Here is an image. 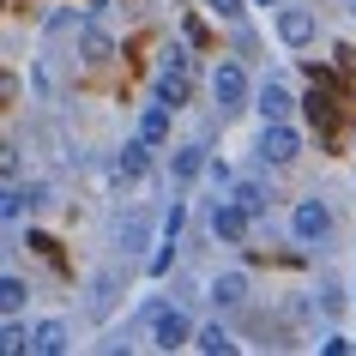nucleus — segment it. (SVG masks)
Wrapping results in <instances>:
<instances>
[{"label": "nucleus", "mask_w": 356, "mask_h": 356, "mask_svg": "<svg viewBox=\"0 0 356 356\" xmlns=\"http://www.w3.org/2000/svg\"><path fill=\"white\" fill-rule=\"evenodd\" d=\"M290 236H296V242H326V236H332V206H326V200H302L296 211H290Z\"/></svg>", "instance_id": "f257e3e1"}, {"label": "nucleus", "mask_w": 356, "mask_h": 356, "mask_svg": "<svg viewBox=\"0 0 356 356\" xmlns=\"http://www.w3.org/2000/svg\"><path fill=\"white\" fill-rule=\"evenodd\" d=\"M211 97H218V109H224V115H236V109H248V103H254V97H248V73L236 67V60L211 67Z\"/></svg>", "instance_id": "f03ea898"}, {"label": "nucleus", "mask_w": 356, "mask_h": 356, "mask_svg": "<svg viewBox=\"0 0 356 356\" xmlns=\"http://www.w3.org/2000/svg\"><path fill=\"white\" fill-rule=\"evenodd\" d=\"M193 332H200V326H193L181 308H157V320H151V344H157V350H181V344H193Z\"/></svg>", "instance_id": "7ed1b4c3"}, {"label": "nucleus", "mask_w": 356, "mask_h": 356, "mask_svg": "<svg viewBox=\"0 0 356 356\" xmlns=\"http://www.w3.org/2000/svg\"><path fill=\"white\" fill-rule=\"evenodd\" d=\"M296 151H302V139H296L290 121H266V139H260V157H266V163H290Z\"/></svg>", "instance_id": "20e7f679"}, {"label": "nucleus", "mask_w": 356, "mask_h": 356, "mask_svg": "<svg viewBox=\"0 0 356 356\" xmlns=\"http://www.w3.org/2000/svg\"><path fill=\"white\" fill-rule=\"evenodd\" d=\"M254 109H260L266 121H290V109H296V97H290V85H278V79H266L260 91H254Z\"/></svg>", "instance_id": "39448f33"}, {"label": "nucleus", "mask_w": 356, "mask_h": 356, "mask_svg": "<svg viewBox=\"0 0 356 356\" xmlns=\"http://www.w3.org/2000/svg\"><path fill=\"white\" fill-rule=\"evenodd\" d=\"M248 218H254L248 206H229L224 200V206L211 211V236H218V242H248Z\"/></svg>", "instance_id": "423d86ee"}, {"label": "nucleus", "mask_w": 356, "mask_h": 356, "mask_svg": "<svg viewBox=\"0 0 356 356\" xmlns=\"http://www.w3.org/2000/svg\"><path fill=\"white\" fill-rule=\"evenodd\" d=\"M278 37L290 42V49H308V42H314V19H308L302 6H284L278 13Z\"/></svg>", "instance_id": "0eeeda50"}, {"label": "nucleus", "mask_w": 356, "mask_h": 356, "mask_svg": "<svg viewBox=\"0 0 356 356\" xmlns=\"http://www.w3.org/2000/svg\"><path fill=\"white\" fill-rule=\"evenodd\" d=\"M139 139H145V145H169V103L139 109Z\"/></svg>", "instance_id": "6e6552de"}, {"label": "nucleus", "mask_w": 356, "mask_h": 356, "mask_svg": "<svg viewBox=\"0 0 356 356\" xmlns=\"http://www.w3.org/2000/svg\"><path fill=\"white\" fill-rule=\"evenodd\" d=\"M157 103H169V109H181V103H188V67H175V60H169V73L157 79Z\"/></svg>", "instance_id": "1a4fd4ad"}, {"label": "nucleus", "mask_w": 356, "mask_h": 356, "mask_svg": "<svg viewBox=\"0 0 356 356\" xmlns=\"http://www.w3.org/2000/svg\"><path fill=\"white\" fill-rule=\"evenodd\" d=\"M31 350H42V356H60V350H67V326H60V320H42L37 332H31Z\"/></svg>", "instance_id": "9d476101"}, {"label": "nucleus", "mask_w": 356, "mask_h": 356, "mask_svg": "<svg viewBox=\"0 0 356 356\" xmlns=\"http://www.w3.org/2000/svg\"><path fill=\"white\" fill-rule=\"evenodd\" d=\"M242 296H248V278H242V272H224V278H211V302H218V308H236Z\"/></svg>", "instance_id": "9b49d317"}, {"label": "nucleus", "mask_w": 356, "mask_h": 356, "mask_svg": "<svg viewBox=\"0 0 356 356\" xmlns=\"http://www.w3.org/2000/svg\"><path fill=\"white\" fill-rule=\"evenodd\" d=\"M193 344H200L206 356H229V350H236V338H229V326H200V332H193Z\"/></svg>", "instance_id": "f8f14e48"}, {"label": "nucleus", "mask_w": 356, "mask_h": 356, "mask_svg": "<svg viewBox=\"0 0 356 356\" xmlns=\"http://www.w3.org/2000/svg\"><path fill=\"white\" fill-rule=\"evenodd\" d=\"M169 169H175V181H188V175H200V169H206V145H181Z\"/></svg>", "instance_id": "ddd939ff"}, {"label": "nucleus", "mask_w": 356, "mask_h": 356, "mask_svg": "<svg viewBox=\"0 0 356 356\" xmlns=\"http://www.w3.org/2000/svg\"><path fill=\"white\" fill-rule=\"evenodd\" d=\"M31 200H37V193H19V188H0V224H13V218H19L24 206H31Z\"/></svg>", "instance_id": "4468645a"}, {"label": "nucleus", "mask_w": 356, "mask_h": 356, "mask_svg": "<svg viewBox=\"0 0 356 356\" xmlns=\"http://www.w3.org/2000/svg\"><path fill=\"white\" fill-rule=\"evenodd\" d=\"M24 308V278H0V314H19Z\"/></svg>", "instance_id": "2eb2a0df"}, {"label": "nucleus", "mask_w": 356, "mask_h": 356, "mask_svg": "<svg viewBox=\"0 0 356 356\" xmlns=\"http://www.w3.org/2000/svg\"><path fill=\"white\" fill-rule=\"evenodd\" d=\"M31 350V332L24 326H0V356H24Z\"/></svg>", "instance_id": "dca6fc26"}, {"label": "nucleus", "mask_w": 356, "mask_h": 356, "mask_svg": "<svg viewBox=\"0 0 356 356\" xmlns=\"http://www.w3.org/2000/svg\"><path fill=\"white\" fill-rule=\"evenodd\" d=\"M308 115H314V127H320V133H332V127H338V115H332V97H308Z\"/></svg>", "instance_id": "f3484780"}, {"label": "nucleus", "mask_w": 356, "mask_h": 356, "mask_svg": "<svg viewBox=\"0 0 356 356\" xmlns=\"http://www.w3.org/2000/svg\"><path fill=\"white\" fill-rule=\"evenodd\" d=\"M79 49H85V60H103L109 55V37L103 31H79Z\"/></svg>", "instance_id": "a211bd4d"}, {"label": "nucleus", "mask_w": 356, "mask_h": 356, "mask_svg": "<svg viewBox=\"0 0 356 356\" xmlns=\"http://www.w3.org/2000/svg\"><path fill=\"white\" fill-rule=\"evenodd\" d=\"M145 139H139V145H127V151H121V169H127V175H145V163H151V157H145Z\"/></svg>", "instance_id": "6ab92c4d"}, {"label": "nucleus", "mask_w": 356, "mask_h": 356, "mask_svg": "<svg viewBox=\"0 0 356 356\" xmlns=\"http://www.w3.org/2000/svg\"><path fill=\"white\" fill-rule=\"evenodd\" d=\"M236 206H248V211H266V188H260V181H242V188H236Z\"/></svg>", "instance_id": "aec40b11"}, {"label": "nucleus", "mask_w": 356, "mask_h": 356, "mask_svg": "<svg viewBox=\"0 0 356 356\" xmlns=\"http://www.w3.org/2000/svg\"><path fill=\"white\" fill-rule=\"evenodd\" d=\"M320 350H326V356H344V350H350V338H338V332H326V338H320Z\"/></svg>", "instance_id": "412c9836"}, {"label": "nucleus", "mask_w": 356, "mask_h": 356, "mask_svg": "<svg viewBox=\"0 0 356 356\" xmlns=\"http://www.w3.org/2000/svg\"><path fill=\"white\" fill-rule=\"evenodd\" d=\"M13 169H19V151H13L6 139H0V175H13Z\"/></svg>", "instance_id": "4be33fe9"}, {"label": "nucleus", "mask_w": 356, "mask_h": 356, "mask_svg": "<svg viewBox=\"0 0 356 356\" xmlns=\"http://www.w3.org/2000/svg\"><path fill=\"white\" fill-rule=\"evenodd\" d=\"M211 13H224V19H242V0H211Z\"/></svg>", "instance_id": "5701e85b"}, {"label": "nucleus", "mask_w": 356, "mask_h": 356, "mask_svg": "<svg viewBox=\"0 0 356 356\" xmlns=\"http://www.w3.org/2000/svg\"><path fill=\"white\" fill-rule=\"evenodd\" d=\"M0 103H13V79L0 73Z\"/></svg>", "instance_id": "b1692460"}, {"label": "nucleus", "mask_w": 356, "mask_h": 356, "mask_svg": "<svg viewBox=\"0 0 356 356\" xmlns=\"http://www.w3.org/2000/svg\"><path fill=\"white\" fill-rule=\"evenodd\" d=\"M272 6H278V0H272Z\"/></svg>", "instance_id": "393cba45"}, {"label": "nucleus", "mask_w": 356, "mask_h": 356, "mask_svg": "<svg viewBox=\"0 0 356 356\" xmlns=\"http://www.w3.org/2000/svg\"><path fill=\"white\" fill-rule=\"evenodd\" d=\"M350 6H356V0H350Z\"/></svg>", "instance_id": "a878e982"}]
</instances>
